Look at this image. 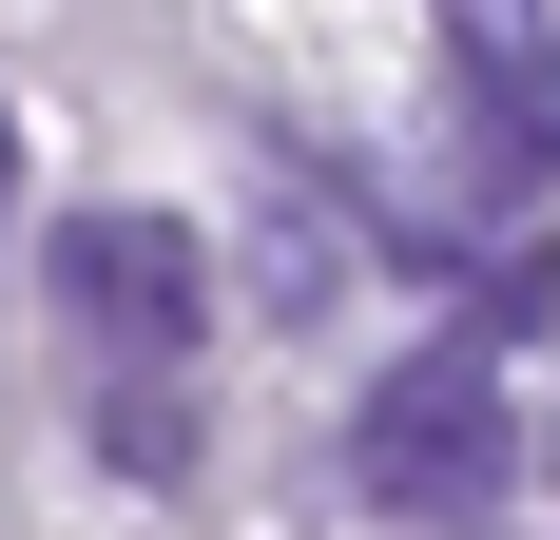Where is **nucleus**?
<instances>
[{
  "mask_svg": "<svg viewBox=\"0 0 560 540\" xmlns=\"http://www.w3.org/2000/svg\"><path fill=\"white\" fill-rule=\"evenodd\" d=\"M348 463H368V502L445 521V502H483V483H503L522 444H503V386H483V367H406L387 406L348 425Z\"/></svg>",
  "mask_w": 560,
  "mask_h": 540,
  "instance_id": "obj_1",
  "label": "nucleus"
},
{
  "mask_svg": "<svg viewBox=\"0 0 560 540\" xmlns=\"http://www.w3.org/2000/svg\"><path fill=\"white\" fill-rule=\"evenodd\" d=\"M58 309L97 328V348H194L213 251H194L174 213H78V232H58Z\"/></svg>",
  "mask_w": 560,
  "mask_h": 540,
  "instance_id": "obj_2",
  "label": "nucleus"
},
{
  "mask_svg": "<svg viewBox=\"0 0 560 540\" xmlns=\"http://www.w3.org/2000/svg\"><path fill=\"white\" fill-rule=\"evenodd\" d=\"M445 58H464V116H483V155L503 174H560V58L522 0H445Z\"/></svg>",
  "mask_w": 560,
  "mask_h": 540,
  "instance_id": "obj_3",
  "label": "nucleus"
}]
</instances>
